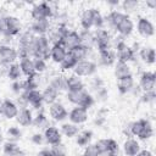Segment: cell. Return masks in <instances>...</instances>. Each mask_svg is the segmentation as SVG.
Listing matches in <instances>:
<instances>
[{
  "mask_svg": "<svg viewBox=\"0 0 156 156\" xmlns=\"http://www.w3.org/2000/svg\"><path fill=\"white\" fill-rule=\"evenodd\" d=\"M51 16H52V10L46 2H40L32 9V17L34 21L48 20Z\"/></svg>",
  "mask_w": 156,
  "mask_h": 156,
  "instance_id": "obj_4",
  "label": "cell"
},
{
  "mask_svg": "<svg viewBox=\"0 0 156 156\" xmlns=\"http://www.w3.org/2000/svg\"><path fill=\"white\" fill-rule=\"evenodd\" d=\"M74 74L78 77H88L91 76L95 71H96V65L89 60H83L77 62V65L74 66Z\"/></svg>",
  "mask_w": 156,
  "mask_h": 156,
  "instance_id": "obj_3",
  "label": "cell"
},
{
  "mask_svg": "<svg viewBox=\"0 0 156 156\" xmlns=\"http://www.w3.org/2000/svg\"><path fill=\"white\" fill-rule=\"evenodd\" d=\"M50 115L56 121H63L65 118L68 117L66 108L63 107V105H61L58 102H54L50 105Z\"/></svg>",
  "mask_w": 156,
  "mask_h": 156,
  "instance_id": "obj_13",
  "label": "cell"
},
{
  "mask_svg": "<svg viewBox=\"0 0 156 156\" xmlns=\"http://www.w3.org/2000/svg\"><path fill=\"white\" fill-rule=\"evenodd\" d=\"M145 123H146V119H139V121H135V122H133V123L129 126V129H130V134H132V135H135V136H138V135L141 133V130H143V128H144Z\"/></svg>",
  "mask_w": 156,
  "mask_h": 156,
  "instance_id": "obj_37",
  "label": "cell"
},
{
  "mask_svg": "<svg viewBox=\"0 0 156 156\" xmlns=\"http://www.w3.org/2000/svg\"><path fill=\"white\" fill-rule=\"evenodd\" d=\"M116 60V54L112 50L100 51V63L104 66H111Z\"/></svg>",
  "mask_w": 156,
  "mask_h": 156,
  "instance_id": "obj_29",
  "label": "cell"
},
{
  "mask_svg": "<svg viewBox=\"0 0 156 156\" xmlns=\"http://www.w3.org/2000/svg\"><path fill=\"white\" fill-rule=\"evenodd\" d=\"M17 58V51L9 45H0V61L5 63H12Z\"/></svg>",
  "mask_w": 156,
  "mask_h": 156,
  "instance_id": "obj_9",
  "label": "cell"
},
{
  "mask_svg": "<svg viewBox=\"0 0 156 156\" xmlns=\"http://www.w3.org/2000/svg\"><path fill=\"white\" fill-rule=\"evenodd\" d=\"M138 32H139L140 35L147 38V37L154 35L155 28H154V24L149 20H146L144 17H140L139 21H138Z\"/></svg>",
  "mask_w": 156,
  "mask_h": 156,
  "instance_id": "obj_10",
  "label": "cell"
},
{
  "mask_svg": "<svg viewBox=\"0 0 156 156\" xmlns=\"http://www.w3.org/2000/svg\"><path fill=\"white\" fill-rule=\"evenodd\" d=\"M32 123H33L35 127H38V128H44V127L48 126V119H46V117H45L44 113H38L37 117L33 119Z\"/></svg>",
  "mask_w": 156,
  "mask_h": 156,
  "instance_id": "obj_44",
  "label": "cell"
},
{
  "mask_svg": "<svg viewBox=\"0 0 156 156\" xmlns=\"http://www.w3.org/2000/svg\"><path fill=\"white\" fill-rule=\"evenodd\" d=\"M1 108H2V101L0 100V113H1Z\"/></svg>",
  "mask_w": 156,
  "mask_h": 156,
  "instance_id": "obj_60",
  "label": "cell"
},
{
  "mask_svg": "<svg viewBox=\"0 0 156 156\" xmlns=\"http://www.w3.org/2000/svg\"><path fill=\"white\" fill-rule=\"evenodd\" d=\"M100 155L101 154H100V151H99V149L95 144L88 145L84 150V154H83V156H100Z\"/></svg>",
  "mask_w": 156,
  "mask_h": 156,
  "instance_id": "obj_47",
  "label": "cell"
},
{
  "mask_svg": "<svg viewBox=\"0 0 156 156\" xmlns=\"http://www.w3.org/2000/svg\"><path fill=\"white\" fill-rule=\"evenodd\" d=\"M21 149L16 143L6 141L4 144V155L5 156H18L21 154Z\"/></svg>",
  "mask_w": 156,
  "mask_h": 156,
  "instance_id": "obj_28",
  "label": "cell"
},
{
  "mask_svg": "<svg viewBox=\"0 0 156 156\" xmlns=\"http://www.w3.org/2000/svg\"><path fill=\"white\" fill-rule=\"evenodd\" d=\"M1 113H2L6 118L11 119V118H13V117L17 116V113H18V107H17V105H16L13 101L6 99L5 101H2Z\"/></svg>",
  "mask_w": 156,
  "mask_h": 156,
  "instance_id": "obj_12",
  "label": "cell"
},
{
  "mask_svg": "<svg viewBox=\"0 0 156 156\" xmlns=\"http://www.w3.org/2000/svg\"><path fill=\"white\" fill-rule=\"evenodd\" d=\"M61 129H62V133L68 138L76 136L78 134V127L77 124H73V123H65L62 124Z\"/></svg>",
  "mask_w": 156,
  "mask_h": 156,
  "instance_id": "obj_35",
  "label": "cell"
},
{
  "mask_svg": "<svg viewBox=\"0 0 156 156\" xmlns=\"http://www.w3.org/2000/svg\"><path fill=\"white\" fill-rule=\"evenodd\" d=\"M68 54H69L77 62H79V61H83V60L87 57V55H88V48H87L85 45L80 44V45L74 46L73 49L68 50Z\"/></svg>",
  "mask_w": 156,
  "mask_h": 156,
  "instance_id": "obj_18",
  "label": "cell"
},
{
  "mask_svg": "<svg viewBox=\"0 0 156 156\" xmlns=\"http://www.w3.org/2000/svg\"><path fill=\"white\" fill-rule=\"evenodd\" d=\"M9 68H10V65H9V63H5V62H1V61H0V76L7 74Z\"/></svg>",
  "mask_w": 156,
  "mask_h": 156,
  "instance_id": "obj_54",
  "label": "cell"
},
{
  "mask_svg": "<svg viewBox=\"0 0 156 156\" xmlns=\"http://www.w3.org/2000/svg\"><path fill=\"white\" fill-rule=\"evenodd\" d=\"M69 121L73 123V124H80V123H84L87 119H88V110L80 107V106H77L74 107L69 115Z\"/></svg>",
  "mask_w": 156,
  "mask_h": 156,
  "instance_id": "obj_7",
  "label": "cell"
},
{
  "mask_svg": "<svg viewBox=\"0 0 156 156\" xmlns=\"http://www.w3.org/2000/svg\"><path fill=\"white\" fill-rule=\"evenodd\" d=\"M66 89L69 90H80V89H84V85L80 80V78L76 74L73 76H69L68 78H66Z\"/></svg>",
  "mask_w": 156,
  "mask_h": 156,
  "instance_id": "obj_22",
  "label": "cell"
},
{
  "mask_svg": "<svg viewBox=\"0 0 156 156\" xmlns=\"http://www.w3.org/2000/svg\"><path fill=\"white\" fill-rule=\"evenodd\" d=\"M37 156H52V155H51L50 150H43V151H40Z\"/></svg>",
  "mask_w": 156,
  "mask_h": 156,
  "instance_id": "obj_59",
  "label": "cell"
},
{
  "mask_svg": "<svg viewBox=\"0 0 156 156\" xmlns=\"http://www.w3.org/2000/svg\"><path fill=\"white\" fill-rule=\"evenodd\" d=\"M152 133H154V130H152L151 123H150L149 121H146V123H145V126H144V128H143L141 133H140L138 136H139V139L145 140V139H149L150 136H152Z\"/></svg>",
  "mask_w": 156,
  "mask_h": 156,
  "instance_id": "obj_42",
  "label": "cell"
},
{
  "mask_svg": "<svg viewBox=\"0 0 156 156\" xmlns=\"http://www.w3.org/2000/svg\"><path fill=\"white\" fill-rule=\"evenodd\" d=\"M66 55H67V51L61 44H55L50 50V57L56 63H61L66 57Z\"/></svg>",
  "mask_w": 156,
  "mask_h": 156,
  "instance_id": "obj_15",
  "label": "cell"
},
{
  "mask_svg": "<svg viewBox=\"0 0 156 156\" xmlns=\"http://www.w3.org/2000/svg\"><path fill=\"white\" fill-rule=\"evenodd\" d=\"M26 95H27L28 104H30L34 108L41 107V104H43L44 101H43V95H41V93H40L39 90L34 89V90L26 91Z\"/></svg>",
  "mask_w": 156,
  "mask_h": 156,
  "instance_id": "obj_16",
  "label": "cell"
},
{
  "mask_svg": "<svg viewBox=\"0 0 156 156\" xmlns=\"http://www.w3.org/2000/svg\"><path fill=\"white\" fill-rule=\"evenodd\" d=\"M7 16H6V11L2 9V7H0V24L4 22V20L6 18Z\"/></svg>",
  "mask_w": 156,
  "mask_h": 156,
  "instance_id": "obj_56",
  "label": "cell"
},
{
  "mask_svg": "<svg viewBox=\"0 0 156 156\" xmlns=\"http://www.w3.org/2000/svg\"><path fill=\"white\" fill-rule=\"evenodd\" d=\"M133 85H134V79H133L132 74L128 77L121 78V79H117V88H118L121 94H126L129 90H132Z\"/></svg>",
  "mask_w": 156,
  "mask_h": 156,
  "instance_id": "obj_19",
  "label": "cell"
},
{
  "mask_svg": "<svg viewBox=\"0 0 156 156\" xmlns=\"http://www.w3.org/2000/svg\"><path fill=\"white\" fill-rule=\"evenodd\" d=\"M155 100V91L151 90V91H146L143 96V101L144 102H152Z\"/></svg>",
  "mask_w": 156,
  "mask_h": 156,
  "instance_id": "obj_53",
  "label": "cell"
},
{
  "mask_svg": "<svg viewBox=\"0 0 156 156\" xmlns=\"http://www.w3.org/2000/svg\"><path fill=\"white\" fill-rule=\"evenodd\" d=\"M91 136H93V132L91 130H83L80 133H78V136H77V144L79 146H85L89 144V141L91 140Z\"/></svg>",
  "mask_w": 156,
  "mask_h": 156,
  "instance_id": "obj_33",
  "label": "cell"
},
{
  "mask_svg": "<svg viewBox=\"0 0 156 156\" xmlns=\"http://www.w3.org/2000/svg\"><path fill=\"white\" fill-rule=\"evenodd\" d=\"M138 7V1L136 0H124L123 1V9L127 12H133Z\"/></svg>",
  "mask_w": 156,
  "mask_h": 156,
  "instance_id": "obj_48",
  "label": "cell"
},
{
  "mask_svg": "<svg viewBox=\"0 0 156 156\" xmlns=\"http://www.w3.org/2000/svg\"><path fill=\"white\" fill-rule=\"evenodd\" d=\"M76 65H77V61L67 52L66 57H65L63 61L61 62V68H62V69H71V68H74Z\"/></svg>",
  "mask_w": 156,
  "mask_h": 156,
  "instance_id": "obj_41",
  "label": "cell"
},
{
  "mask_svg": "<svg viewBox=\"0 0 156 156\" xmlns=\"http://www.w3.org/2000/svg\"><path fill=\"white\" fill-rule=\"evenodd\" d=\"M140 57L144 62L152 65L155 62V50L151 48H144L140 50Z\"/></svg>",
  "mask_w": 156,
  "mask_h": 156,
  "instance_id": "obj_32",
  "label": "cell"
},
{
  "mask_svg": "<svg viewBox=\"0 0 156 156\" xmlns=\"http://www.w3.org/2000/svg\"><path fill=\"white\" fill-rule=\"evenodd\" d=\"M0 26L2 28V33H5L6 37H12V35L18 34L22 28L20 20L13 16H7Z\"/></svg>",
  "mask_w": 156,
  "mask_h": 156,
  "instance_id": "obj_2",
  "label": "cell"
},
{
  "mask_svg": "<svg viewBox=\"0 0 156 156\" xmlns=\"http://www.w3.org/2000/svg\"><path fill=\"white\" fill-rule=\"evenodd\" d=\"M93 26H95L98 29H101L104 26V17L95 9H93Z\"/></svg>",
  "mask_w": 156,
  "mask_h": 156,
  "instance_id": "obj_43",
  "label": "cell"
},
{
  "mask_svg": "<svg viewBox=\"0 0 156 156\" xmlns=\"http://www.w3.org/2000/svg\"><path fill=\"white\" fill-rule=\"evenodd\" d=\"M54 89H56L57 91L60 90H63L66 89V78L65 77H55L52 80H51V84H50Z\"/></svg>",
  "mask_w": 156,
  "mask_h": 156,
  "instance_id": "obj_40",
  "label": "cell"
},
{
  "mask_svg": "<svg viewBox=\"0 0 156 156\" xmlns=\"http://www.w3.org/2000/svg\"><path fill=\"white\" fill-rule=\"evenodd\" d=\"M80 24L84 30H89L93 27V9L83 12L80 17Z\"/></svg>",
  "mask_w": 156,
  "mask_h": 156,
  "instance_id": "obj_30",
  "label": "cell"
},
{
  "mask_svg": "<svg viewBox=\"0 0 156 156\" xmlns=\"http://www.w3.org/2000/svg\"><path fill=\"white\" fill-rule=\"evenodd\" d=\"M126 17V15L124 13H122V12H118V11H112L110 15H108V17H107V21H108V23L112 26V27H117V24L123 20Z\"/></svg>",
  "mask_w": 156,
  "mask_h": 156,
  "instance_id": "obj_36",
  "label": "cell"
},
{
  "mask_svg": "<svg viewBox=\"0 0 156 156\" xmlns=\"http://www.w3.org/2000/svg\"><path fill=\"white\" fill-rule=\"evenodd\" d=\"M85 94H87V91L84 89H80V90H69L67 93V99L72 104H76L78 106L80 104V101L83 100V98H84Z\"/></svg>",
  "mask_w": 156,
  "mask_h": 156,
  "instance_id": "obj_27",
  "label": "cell"
},
{
  "mask_svg": "<svg viewBox=\"0 0 156 156\" xmlns=\"http://www.w3.org/2000/svg\"><path fill=\"white\" fill-rule=\"evenodd\" d=\"M135 156H152V154L149 150H143V151H139Z\"/></svg>",
  "mask_w": 156,
  "mask_h": 156,
  "instance_id": "obj_57",
  "label": "cell"
},
{
  "mask_svg": "<svg viewBox=\"0 0 156 156\" xmlns=\"http://www.w3.org/2000/svg\"><path fill=\"white\" fill-rule=\"evenodd\" d=\"M2 33V28H1V26H0V34Z\"/></svg>",
  "mask_w": 156,
  "mask_h": 156,
  "instance_id": "obj_61",
  "label": "cell"
},
{
  "mask_svg": "<svg viewBox=\"0 0 156 156\" xmlns=\"http://www.w3.org/2000/svg\"><path fill=\"white\" fill-rule=\"evenodd\" d=\"M106 154L108 156H118V154H119L118 144L113 139H108V149H107V152Z\"/></svg>",
  "mask_w": 156,
  "mask_h": 156,
  "instance_id": "obj_45",
  "label": "cell"
},
{
  "mask_svg": "<svg viewBox=\"0 0 156 156\" xmlns=\"http://www.w3.org/2000/svg\"><path fill=\"white\" fill-rule=\"evenodd\" d=\"M155 82H156V76L154 72H143L140 77V88L145 93L151 91L155 88Z\"/></svg>",
  "mask_w": 156,
  "mask_h": 156,
  "instance_id": "obj_8",
  "label": "cell"
},
{
  "mask_svg": "<svg viewBox=\"0 0 156 156\" xmlns=\"http://www.w3.org/2000/svg\"><path fill=\"white\" fill-rule=\"evenodd\" d=\"M33 48H34V57L35 58H41L46 60L50 57V46H49V38L45 35H38L34 38L33 41Z\"/></svg>",
  "mask_w": 156,
  "mask_h": 156,
  "instance_id": "obj_1",
  "label": "cell"
},
{
  "mask_svg": "<svg viewBox=\"0 0 156 156\" xmlns=\"http://www.w3.org/2000/svg\"><path fill=\"white\" fill-rule=\"evenodd\" d=\"M146 6H149L151 9H155L156 7V0H146Z\"/></svg>",
  "mask_w": 156,
  "mask_h": 156,
  "instance_id": "obj_58",
  "label": "cell"
},
{
  "mask_svg": "<svg viewBox=\"0 0 156 156\" xmlns=\"http://www.w3.org/2000/svg\"><path fill=\"white\" fill-rule=\"evenodd\" d=\"M40 84V77H39V73H33L30 76H28V78L24 80V87H26V91H29V90H34L39 87Z\"/></svg>",
  "mask_w": 156,
  "mask_h": 156,
  "instance_id": "obj_25",
  "label": "cell"
},
{
  "mask_svg": "<svg viewBox=\"0 0 156 156\" xmlns=\"http://www.w3.org/2000/svg\"><path fill=\"white\" fill-rule=\"evenodd\" d=\"M44 138H45L46 143H49L51 145L61 143V134H60L58 129L55 127H48L44 132Z\"/></svg>",
  "mask_w": 156,
  "mask_h": 156,
  "instance_id": "obj_14",
  "label": "cell"
},
{
  "mask_svg": "<svg viewBox=\"0 0 156 156\" xmlns=\"http://www.w3.org/2000/svg\"><path fill=\"white\" fill-rule=\"evenodd\" d=\"M95 145L98 146L100 154H106L108 149V139H100Z\"/></svg>",
  "mask_w": 156,
  "mask_h": 156,
  "instance_id": "obj_50",
  "label": "cell"
},
{
  "mask_svg": "<svg viewBox=\"0 0 156 156\" xmlns=\"http://www.w3.org/2000/svg\"><path fill=\"white\" fill-rule=\"evenodd\" d=\"M16 119L17 122L21 124V126H29L32 124L33 122V118H32V112L28 110V108H21L16 116Z\"/></svg>",
  "mask_w": 156,
  "mask_h": 156,
  "instance_id": "obj_20",
  "label": "cell"
},
{
  "mask_svg": "<svg viewBox=\"0 0 156 156\" xmlns=\"http://www.w3.org/2000/svg\"><path fill=\"white\" fill-rule=\"evenodd\" d=\"M18 156H24V154H23V152H21V154L18 155Z\"/></svg>",
  "mask_w": 156,
  "mask_h": 156,
  "instance_id": "obj_62",
  "label": "cell"
},
{
  "mask_svg": "<svg viewBox=\"0 0 156 156\" xmlns=\"http://www.w3.org/2000/svg\"><path fill=\"white\" fill-rule=\"evenodd\" d=\"M123 150H124V154L127 156H135L140 151V146H139V143L136 140L128 139L123 145Z\"/></svg>",
  "mask_w": 156,
  "mask_h": 156,
  "instance_id": "obj_21",
  "label": "cell"
},
{
  "mask_svg": "<svg viewBox=\"0 0 156 156\" xmlns=\"http://www.w3.org/2000/svg\"><path fill=\"white\" fill-rule=\"evenodd\" d=\"M80 44H82V40H80V37L77 32H68L61 41V45L65 49H68V50L73 49L74 46L80 45Z\"/></svg>",
  "mask_w": 156,
  "mask_h": 156,
  "instance_id": "obj_11",
  "label": "cell"
},
{
  "mask_svg": "<svg viewBox=\"0 0 156 156\" xmlns=\"http://www.w3.org/2000/svg\"><path fill=\"white\" fill-rule=\"evenodd\" d=\"M12 90L17 94H20L22 90L26 91V87H24V82L22 80H15L13 84H12Z\"/></svg>",
  "mask_w": 156,
  "mask_h": 156,
  "instance_id": "obj_51",
  "label": "cell"
},
{
  "mask_svg": "<svg viewBox=\"0 0 156 156\" xmlns=\"http://www.w3.org/2000/svg\"><path fill=\"white\" fill-rule=\"evenodd\" d=\"M50 152H51L52 156H66L67 155V149L62 143H58V144L52 145Z\"/></svg>",
  "mask_w": 156,
  "mask_h": 156,
  "instance_id": "obj_38",
  "label": "cell"
},
{
  "mask_svg": "<svg viewBox=\"0 0 156 156\" xmlns=\"http://www.w3.org/2000/svg\"><path fill=\"white\" fill-rule=\"evenodd\" d=\"M133 22H132V20L126 15V17L117 24V27H116V29H117V32L121 34V35H123V37H127V35H129L130 33H132V30H133Z\"/></svg>",
  "mask_w": 156,
  "mask_h": 156,
  "instance_id": "obj_17",
  "label": "cell"
},
{
  "mask_svg": "<svg viewBox=\"0 0 156 156\" xmlns=\"http://www.w3.org/2000/svg\"><path fill=\"white\" fill-rule=\"evenodd\" d=\"M116 49H117L116 56H117V58H118V62H124V63H127L128 61L134 60V50L130 49L124 41H118Z\"/></svg>",
  "mask_w": 156,
  "mask_h": 156,
  "instance_id": "obj_5",
  "label": "cell"
},
{
  "mask_svg": "<svg viewBox=\"0 0 156 156\" xmlns=\"http://www.w3.org/2000/svg\"><path fill=\"white\" fill-rule=\"evenodd\" d=\"M21 74H22V72H21L20 65L18 63H11L10 68H9V72H7V77L15 82V80H20Z\"/></svg>",
  "mask_w": 156,
  "mask_h": 156,
  "instance_id": "obj_34",
  "label": "cell"
},
{
  "mask_svg": "<svg viewBox=\"0 0 156 156\" xmlns=\"http://www.w3.org/2000/svg\"><path fill=\"white\" fill-rule=\"evenodd\" d=\"M49 21L48 20H39V21H34L33 26H32V30L39 35H44L48 30H49Z\"/></svg>",
  "mask_w": 156,
  "mask_h": 156,
  "instance_id": "obj_24",
  "label": "cell"
},
{
  "mask_svg": "<svg viewBox=\"0 0 156 156\" xmlns=\"http://www.w3.org/2000/svg\"><path fill=\"white\" fill-rule=\"evenodd\" d=\"M94 40L96 43V46L99 51H106L110 50V34L105 29H98L95 32Z\"/></svg>",
  "mask_w": 156,
  "mask_h": 156,
  "instance_id": "obj_6",
  "label": "cell"
},
{
  "mask_svg": "<svg viewBox=\"0 0 156 156\" xmlns=\"http://www.w3.org/2000/svg\"><path fill=\"white\" fill-rule=\"evenodd\" d=\"M28 105V100H27V95H26V91L17 99V107L20 106L21 108H26Z\"/></svg>",
  "mask_w": 156,
  "mask_h": 156,
  "instance_id": "obj_52",
  "label": "cell"
},
{
  "mask_svg": "<svg viewBox=\"0 0 156 156\" xmlns=\"http://www.w3.org/2000/svg\"><path fill=\"white\" fill-rule=\"evenodd\" d=\"M41 95H43V101L49 104V105H51V104H54L56 101L58 91L56 89H54L51 85H49L48 88H45V90L41 93Z\"/></svg>",
  "mask_w": 156,
  "mask_h": 156,
  "instance_id": "obj_23",
  "label": "cell"
},
{
  "mask_svg": "<svg viewBox=\"0 0 156 156\" xmlns=\"http://www.w3.org/2000/svg\"><path fill=\"white\" fill-rule=\"evenodd\" d=\"M33 63H34V69H35L37 73H41V72H44L45 68H46V63H45V61L41 60V58H35V60H33Z\"/></svg>",
  "mask_w": 156,
  "mask_h": 156,
  "instance_id": "obj_49",
  "label": "cell"
},
{
  "mask_svg": "<svg viewBox=\"0 0 156 156\" xmlns=\"http://www.w3.org/2000/svg\"><path fill=\"white\" fill-rule=\"evenodd\" d=\"M94 105V98L90 95V94H85L84 95V98H83V100L80 101V104L78 105V106H80V107H83V108H85V110H88L89 107H91Z\"/></svg>",
  "mask_w": 156,
  "mask_h": 156,
  "instance_id": "obj_46",
  "label": "cell"
},
{
  "mask_svg": "<svg viewBox=\"0 0 156 156\" xmlns=\"http://www.w3.org/2000/svg\"><path fill=\"white\" fill-rule=\"evenodd\" d=\"M32 141H33L34 144H37V145H40V144L44 141V136H43L41 134H34V135L32 136Z\"/></svg>",
  "mask_w": 156,
  "mask_h": 156,
  "instance_id": "obj_55",
  "label": "cell"
},
{
  "mask_svg": "<svg viewBox=\"0 0 156 156\" xmlns=\"http://www.w3.org/2000/svg\"><path fill=\"white\" fill-rule=\"evenodd\" d=\"M115 76H116L117 79L128 77V76H130V68L128 67L127 63H124V62H118L117 66H116V69H115Z\"/></svg>",
  "mask_w": 156,
  "mask_h": 156,
  "instance_id": "obj_31",
  "label": "cell"
},
{
  "mask_svg": "<svg viewBox=\"0 0 156 156\" xmlns=\"http://www.w3.org/2000/svg\"><path fill=\"white\" fill-rule=\"evenodd\" d=\"M20 68H21V72L23 74H26L27 77L33 74V73H35L34 63H33L32 58H22L21 62H20Z\"/></svg>",
  "mask_w": 156,
  "mask_h": 156,
  "instance_id": "obj_26",
  "label": "cell"
},
{
  "mask_svg": "<svg viewBox=\"0 0 156 156\" xmlns=\"http://www.w3.org/2000/svg\"><path fill=\"white\" fill-rule=\"evenodd\" d=\"M6 134H7L9 141H12V143H16L17 140H20L21 139V135H22L21 134V130L18 128H16V127L9 128L7 132H6Z\"/></svg>",
  "mask_w": 156,
  "mask_h": 156,
  "instance_id": "obj_39",
  "label": "cell"
}]
</instances>
